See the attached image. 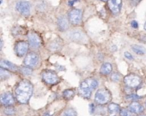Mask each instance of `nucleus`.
<instances>
[{
    "label": "nucleus",
    "instance_id": "nucleus-30",
    "mask_svg": "<svg viewBox=\"0 0 146 116\" xmlns=\"http://www.w3.org/2000/svg\"><path fill=\"white\" fill-rule=\"evenodd\" d=\"M131 26H132L133 28H135V29H137V28L139 27V24H138V22H137L136 21H133L131 22Z\"/></svg>",
    "mask_w": 146,
    "mask_h": 116
},
{
    "label": "nucleus",
    "instance_id": "nucleus-18",
    "mask_svg": "<svg viewBox=\"0 0 146 116\" xmlns=\"http://www.w3.org/2000/svg\"><path fill=\"white\" fill-rule=\"evenodd\" d=\"M132 50H133L136 54L140 55V56L145 54L146 52L145 48L144 46L139 45V44H133V45H132Z\"/></svg>",
    "mask_w": 146,
    "mask_h": 116
},
{
    "label": "nucleus",
    "instance_id": "nucleus-23",
    "mask_svg": "<svg viewBox=\"0 0 146 116\" xmlns=\"http://www.w3.org/2000/svg\"><path fill=\"white\" fill-rule=\"evenodd\" d=\"M62 116H77V114L73 109H68L64 111V113Z\"/></svg>",
    "mask_w": 146,
    "mask_h": 116
},
{
    "label": "nucleus",
    "instance_id": "nucleus-26",
    "mask_svg": "<svg viewBox=\"0 0 146 116\" xmlns=\"http://www.w3.org/2000/svg\"><path fill=\"white\" fill-rule=\"evenodd\" d=\"M127 99L129 100V101H138V100L140 99V97H139L136 94H131V95H128L127 97Z\"/></svg>",
    "mask_w": 146,
    "mask_h": 116
},
{
    "label": "nucleus",
    "instance_id": "nucleus-16",
    "mask_svg": "<svg viewBox=\"0 0 146 116\" xmlns=\"http://www.w3.org/2000/svg\"><path fill=\"white\" fill-rule=\"evenodd\" d=\"M112 65L109 62H105L101 66L100 68V73L104 75H109L112 72Z\"/></svg>",
    "mask_w": 146,
    "mask_h": 116
},
{
    "label": "nucleus",
    "instance_id": "nucleus-31",
    "mask_svg": "<svg viewBox=\"0 0 146 116\" xmlns=\"http://www.w3.org/2000/svg\"><path fill=\"white\" fill-rule=\"evenodd\" d=\"M89 107H90V109H89V110H90V113H91V114H92V113H93V111L95 110V109H94V105H93V104H90V106H89Z\"/></svg>",
    "mask_w": 146,
    "mask_h": 116
},
{
    "label": "nucleus",
    "instance_id": "nucleus-34",
    "mask_svg": "<svg viewBox=\"0 0 146 116\" xmlns=\"http://www.w3.org/2000/svg\"><path fill=\"white\" fill-rule=\"evenodd\" d=\"M145 30L146 31V22H145Z\"/></svg>",
    "mask_w": 146,
    "mask_h": 116
},
{
    "label": "nucleus",
    "instance_id": "nucleus-11",
    "mask_svg": "<svg viewBox=\"0 0 146 116\" xmlns=\"http://www.w3.org/2000/svg\"><path fill=\"white\" fill-rule=\"evenodd\" d=\"M28 42L32 48L38 49L41 45V38L38 35H37L34 32H31L28 35Z\"/></svg>",
    "mask_w": 146,
    "mask_h": 116
},
{
    "label": "nucleus",
    "instance_id": "nucleus-22",
    "mask_svg": "<svg viewBox=\"0 0 146 116\" xmlns=\"http://www.w3.org/2000/svg\"><path fill=\"white\" fill-rule=\"evenodd\" d=\"M21 72L23 74H25V75H31V74H33V70L30 68V67H27V66L21 68Z\"/></svg>",
    "mask_w": 146,
    "mask_h": 116
},
{
    "label": "nucleus",
    "instance_id": "nucleus-25",
    "mask_svg": "<svg viewBox=\"0 0 146 116\" xmlns=\"http://www.w3.org/2000/svg\"><path fill=\"white\" fill-rule=\"evenodd\" d=\"M132 112L128 109H121L120 111V116H132Z\"/></svg>",
    "mask_w": 146,
    "mask_h": 116
},
{
    "label": "nucleus",
    "instance_id": "nucleus-24",
    "mask_svg": "<svg viewBox=\"0 0 146 116\" xmlns=\"http://www.w3.org/2000/svg\"><path fill=\"white\" fill-rule=\"evenodd\" d=\"M15 109L12 107V106H9V107H6V109H4V113L8 115H12L13 114H15Z\"/></svg>",
    "mask_w": 146,
    "mask_h": 116
},
{
    "label": "nucleus",
    "instance_id": "nucleus-6",
    "mask_svg": "<svg viewBox=\"0 0 146 116\" xmlns=\"http://www.w3.org/2000/svg\"><path fill=\"white\" fill-rule=\"evenodd\" d=\"M125 84L131 88H136L141 84V78L135 74H129L124 78Z\"/></svg>",
    "mask_w": 146,
    "mask_h": 116
},
{
    "label": "nucleus",
    "instance_id": "nucleus-29",
    "mask_svg": "<svg viewBox=\"0 0 146 116\" xmlns=\"http://www.w3.org/2000/svg\"><path fill=\"white\" fill-rule=\"evenodd\" d=\"M124 56H125L127 59H128V60H131V61H133V56L129 52H127V51L124 53Z\"/></svg>",
    "mask_w": 146,
    "mask_h": 116
},
{
    "label": "nucleus",
    "instance_id": "nucleus-28",
    "mask_svg": "<svg viewBox=\"0 0 146 116\" xmlns=\"http://www.w3.org/2000/svg\"><path fill=\"white\" fill-rule=\"evenodd\" d=\"M60 48H61V46L60 45H57V43L56 42H53L50 44V49L52 50H60Z\"/></svg>",
    "mask_w": 146,
    "mask_h": 116
},
{
    "label": "nucleus",
    "instance_id": "nucleus-19",
    "mask_svg": "<svg viewBox=\"0 0 146 116\" xmlns=\"http://www.w3.org/2000/svg\"><path fill=\"white\" fill-rule=\"evenodd\" d=\"M108 109H109V112L110 114H115V113H118L120 110H121V108L118 104L116 103H110L109 107H108Z\"/></svg>",
    "mask_w": 146,
    "mask_h": 116
},
{
    "label": "nucleus",
    "instance_id": "nucleus-36",
    "mask_svg": "<svg viewBox=\"0 0 146 116\" xmlns=\"http://www.w3.org/2000/svg\"><path fill=\"white\" fill-rule=\"evenodd\" d=\"M145 106H146V103H145Z\"/></svg>",
    "mask_w": 146,
    "mask_h": 116
},
{
    "label": "nucleus",
    "instance_id": "nucleus-27",
    "mask_svg": "<svg viewBox=\"0 0 146 116\" xmlns=\"http://www.w3.org/2000/svg\"><path fill=\"white\" fill-rule=\"evenodd\" d=\"M111 80H112L114 82H118V81H120V80H121V76H120V74H119L115 73V74H112V76H111Z\"/></svg>",
    "mask_w": 146,
    "mask_h": 116
},
{
    "label": "nucleus",
    "instance_id": "nucleus-14",
    "mask_svg": "<svg viewBox=\"0 0 146 116\" xmlns=\"http://www.w3.org/2000/svg\"><path fill=\"white\" fill-rule=\"evenodd\" d=\"M58 27L61 31H66L68 28V20L65 16H60L57 21Z\"/></svg>",
    "mask_w": 146,
    "mask_h": 116
},
{
    "label": "nucleus",
    "instance_id": "nucleus-32",
    "mask_svg": "<svg viewBox=\"0 0 146 116\" xmlns=\"http://www.w3.org/2000/svg\"><path fill=\"white\" fill-rule=\"evenodd\" d=\"M139 2H140V0H131V3L133 5H137Z\"/></svg>",
    "mask_w": 146,
    "mask_h": 116
},
{
    "label": "nucleus",
    "instance_id": "nucleus-17",
    "mask_svg": "<svg viewBox=\"0 0 146 116\" xmlns=\"http://www.w3.org/2000/svg\"><path fill=\"white\" fill-rule=\"evenodd\" d=\"M83 38H84V34L79 31H76V32H72L70 34H69V38L72 39L73 41H81L83 40Z\"/></svg>",
    "mask_w": 146,
    "mask_h": 116
},
{
    "label": "nucleus",
    "instance_id": "nucleus-4",
    "mask_svg": "<svg viewBox=\"0 0 146 116\" xmlns=\"http://www.w3.org/2000/svg\"><path fill=\"white\" fill-rule=\"evenodd\" d=\"M42 80L48 85H55L59 81L57 74L51 70L44 71L42 73Z\"/></svg>",
    "mask_w": 146,
    "mask_h": 116
},
{
    "label": "nucleus",
    "instance_id": "nucleus-5",
    "mask_svg": "<svg viewBox=\"0 0 146 116\" xmlns=\"http://www.w3.org/2000/svg\"><path fill=\"white\" fill-rule=\"evenodd\" d=\"M68 20L73 25H80L82 21V11L78 9H73L68 13Z\"/></svg>",
    "mask_w": 146,
    "mask_h": 116
},
{
    "label": "nucleus",
    "instance_id": "nucleus-20",
    "mask_svg": "<svg viewBox=\"0 0 146 116\" xmlns=\"http://www.w3.org/2000/svg\"><path fill=\"white\" fill-rule=\"evenodd\" d=\"M74 94H75L74 91V90H71V89H69V90H65V91H63V97H64V98H66V99H71V98H73V97L74 96Z\"/></svg>",
    "mask_w": 146,
    "mask_h": 116
},
{
    "label": "nucleus",
    "instance_id": "nucleus-35",
    "mask_svg": "<svg viewBox=\"0 0 146 116\" xmlns=\"http://www.w3.org/2000/svg\"><path fill=\"white\" fill-rule=\"evenodd\" d=\"M103 1H105V0H103Z\"/></svg>",
    "mask_w": 146,
    "mask_h": 116
},
{
    "label": "nucleus",
    "instance_id": "nucleus-33",
    "mask_svg": "<svg viewBox=\"0 0 146 116\" xmlns=\"http://www.w3.org/2000/svg\"><path fill=\"white\" fill-rule=\"evenodd\" d=\"M44 116H51V114L50 113H46V114H44Z\"/></svg>",
    "mask_w": 146,
    "mask_h": 116
},
{
    "label": "nucleus",
    "instance_id": "nucleus-3",
    "mask_svg": "<svg viewBox=\"0 0 146 116\" xmlns=\"http://www.w3.org/2000/svg\"><path fill=\"white\" fill-rule=\"evenodd\" d=\"M95 102L99 105H104L111 100V93L107 89H100L95 94Z\"/></svg>",
    "mask_w": 146,
    "mask_h": 116
},
{
    "label": "nucleus",
    "instance_id": "nucleus-2",
    "mask_svg": "<svg viewBox=\"0 0 146 116\" xmlns=\"http://www.w3.org/2000/svg\"><path fill=\"white\" fill-rule=\"evenodd\" d=\"M98 83L97 80L93 78H88L81 82L79 88L80 94L81 97L85 98H90L92 91L96 88H98Z\"/></svg>",
    "mask_w": 146,
    "mask_h": 116
},
{
    "label": "nucleus",
    "instance_id": "nucleus-12",
    "mask_svg": "<svg viewBox=\"0 0 146 116\" xmlns=\"http://www.w3.org/2000/svg\"><path fill=\"white\" fill-rule=\"evenodd\" d=\"M122 0H108V5L112 13L117 14L121 11Z\"/></svg>",
    "mask_w": 146,
    "mask_h": 116
},
{
    "label": "nucleus",
    "instance_id": "nucleus-10",
    "mask_svg": "<svg viewBox=\"0 0 146 116\" xmlns=\"http://www.w3.org/2000/svg\"><path fill=\"white\" fill-rule=\"evenodd\" d=\"M1 103L5 107L13 106L15 104V97L10 92H5L1 96Z\"/></svg>",
    "mask_w": 146,
    "mask_h": 116
},
{
    "label": "nucleus",
    "instance_id": "nucleus-8",
    "mask_svg": "<svg viewBox=\"0 0 146 116\" xmlns=\"http://www.w3.org/2000/svg\"><path fill=\"white\" fill-rule=\"evenodd\" d=\"M28 47H29V44L27 42H25V41L18 42L15 46V51L16 56L19 57L25 56L28 50Z\"/></svg>",
    "mask_w": 146,
    "mask_h": 116
},
{
    "label": "nucleus",
    "instance_id": "nucleus-9",
    "mask_svg": "<svg viewBox=\"0 0 146 116\" xmlns=\"http://www.w3.org/2000/svg\"><path fill=\"white\" fill-rule=\"evenodd\" d=\"M16 9L19 13L24 15H28L30 14L31 5L27 1H19L16 3Z\"/></svg>",
    "mask_w": 146,
    "mask_h": 116
},
{
    "label": "nucleus",
    "instance_id": "nucleus-37",
    "mask_svg": "<svg viewBox=\"0 0 146 116\" xmlns=\"http://www.w3.org/2000/svg\"><path fill=\"white\" fill-rule=\"evenodd\" d=\"M145 82H146V81H145Z\"/></svg>",
    "mask_w": 146,
    "mask_h": 116
},
{
    "label": "nucleus",
    "instance_id": "nucleus-1",
    "mask_svg": "<svg viewBox=\"0 0 146 116\" xmlns=\"http://www.w3.org/2000/svg\"><path fill=\"white\" fill-rule=\"evenodd\" d=\"M33 92V85L27 80H21L15 88L16 100L21 104H26L30 100Z\"/></svg>",
    "mask_w": 146,
    "mask_h": 116
},
{
    "label": "nucleus",
    "instance_id": "nucleus-7",
    "mask_svg": "<svg viewBox=\"0 0 146 116\" xmlns=\"http://www.w3.org/2000/svg\"><path fill=\"white\" fill-rule=\"evenodd\" d=\"M38 60H39V57L37 53L30 52L26 56V57L24 59V64H25V66H27L30 68H34L38 65Z\"/></svg>",
    "mask_w": 146,
    "mask_h": 116
},
{
    "label": "nucleus",
    "instance_id": "nucleus-13",
    "mask_svg": "<svg viewBox=\"0 0 146 116\" xmlns=\"http://www.w3.org/2000/svg\"><path fill=\"white\" fill-rule=\"evenodd\" d=\"M128 109L133 113V114H135V115H140V114H142L143 112H144V107L140 104V103H137V102H133V103H132L130 105H129V107H128Z\"/></svg>",
    "mask_w": 146,
    "mask_h": 116
},
{
    "label": "nucleus",
    "instance_id": "nucleus-15",
    "mask_svg": "<svg viewBox=\"0 0 146 116\" xmlns=\"http://www.w3.org/2000/svg\"><path fill=\"white\" fill-rule=\"evenodd\" d=\"M0 66L3 68H5L7 70H10V71H16L17 70V67L15 65H14L13 63H11L9 61H4L2 60L0 62Z\"/></svg>",
    "mask_w": 146,
    "mask_h": 116
},
{
    "label": "nucleus",
    "instance_id": "nucleus-21",
    "mask_svg": "<svg viewBox=\"0 0 146 116\" xmlns=\"http://www.w3.org/2000/svg\"><path fill=\"white\" fill-rule=\"evenodd\" d=\"M0 76H1V80H3L9 78L10 76V74L9 73V71L7 69L1 68V69H0Z\"/></svg>",
    "mask_w": 146,
    "mask_h": 116
}]
</instances>
